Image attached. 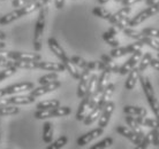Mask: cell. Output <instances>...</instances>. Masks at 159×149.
<instances>
[{
    "instance_id": "ba28073f",
    "label": "cell",
    "mask_w": 159,
    "mask_h": 149,
    "mask_svg": "<svg viewBox=\"0 0 159 149\" xmlns=\"http://www.w3.org/2000/svg\"><path fill=\"white\" fill-rule=\"evenodd\" d=\"M141 57H142V51H141V49L134 52V53L131 54L130 57H129V59H128L127 61L119 68V74L125 76V74H129V71H130L131 69H134V68L139 64Z\"/></svg>"
},
{
    "instance_id": "7402d4cb",
    "label": "cell",
    "mask_w": 159,
    "mask_h": 149,
    "mask_svg": "<svg viewBox=\"0 0 159 149\" xmlns=\"http://www.w3.org/2000/svg\"><path fill=\"white\" fill-rule=\"evenodd\" d=\"M114 90H116V86H114V84H112V83H108L107 86L105 87V90L103 91V93H102V96L99 99V102L97 103V104H99L102 108H104V106L110 101V99L112 98V95L114 93Z\"/></svg>"
},
{
    "instance_id": "7bdbcfd3",
    "label": "cell",
    "mask_w": 159,
    "mask_h": 149,
    "mask_svg": "<svg viewBox=\"0 0 159 149\" xmlns=\"http://www.w3.org/2000/svg\"><path fill=\"white\" fill-rule=\"evenodd\" d=\"M139 1H143V0H122L121 5L122 6H133V5L139 2Z\"/></svg>"
},
{
    "instance_id": "ab89813d",
    "label": "cell",
    "mask_w": 159,
    "mask_h": 149,
    "mask_svg": "<svg viewBox=\"0 0 159 149\" xmlns=\"http://www.w3.org/2000/svg\"><path fill=\"white\" fill-rule=\"evenodd\" d=\"M143 126H147V127H149V129H157V130H159V121L157 119V118L145 117V118H144Z\"/></svg>"
},
{
    "instance_id": "484cf974",
    "label": "cell",
    "mask_w": 159,
    "mask_h": 149,
    "mask_svg": "<svg viewBox=\"0 0 159 149\" xmlns=\"http://www.w3.org/2000/svg\"><path fill=\"white\" fill-rule=\"evenodd\" d=\"M123 113L126 115H131V116H147L148 110L144 107L139 106H125L123 107Z\"/></svg>"
},
{
    "instance_id": "f5cc1de1",
    "label": "cell",
    "mask_w": 159,
    "mask_h": 149,
    "mask_svg": "<svg viewBox=\"0 0 159 149\" xmlns=\"http://www.w3.org/2000/svg\"><path fill=\"white\" fill-rule=\"evenodd\" d=\"M97 1H98L100 5H104V4H106V2H108L110 0H97Z\"/></svg>"
},
{
    "instance_id": "816d5d0a",
    "label": "cell",
    "mask_w": 159,
    "mask_h": 149,
    "mask_svg": "<svg viewBox=\"0 0 159 149\" xmlns=\"http://www.w3.org/2000/svg\"><path fill=\"white\" fill-rule=\"evenodd\" d=\"M6 38H7V35H6L4 31L0 30V40H5Z\"/></svg>"
},
{
    "instance_id": "f546056e",
    "label": "cell",
    "mask_w": 159,
    "mask_h": 149,
    "mask_svg": "<svg viewBox=\"0 0 159 149\" xmlns=\"http://www.w3.org/2000/svg\"><path fill=\"white\" fill-rule=\"evenodd\" d=\"M38 61H20V60H13V66L17 69H37Z\"/></svg>"
},
{
    "instance_id": "3957f363",
    "label": "cell",
    "mask_w": 159,
    "mask_h": 149,
    "mask_svg": "<svg viewBox=\"0 0 159 149\" xmlns=\"http://www.w3.org/2000/svg\"><path fill=\"white\" fill-rule=\"evenodd\" d=\"M130 13H131L130 6H123V7L121 8V9H119L116 13L112 14L108 22H110L112 25H114L118 30L122 31L125 28L128 27V23H129V21H130V17H129Z\"/></svg>"
},
{
    "instance_id": "9a60e30c",
    "label": "cell",
    "mask_w": 159,
    "mask_h": 149,
    "mask_svg": "<svg viewBox=\"0 0 159 149\" xmlns=\"http://www.w3.org/2000/svg\"><path fill=\"white\" fill-rule=\"evenodd\" d=\"M37 69H42L45 71H53V72H64L66 71L62 62H48V61H38Z\"/></svg>"
},
{
    "instance_id": "8992f818",
    "label": "cell",
    "mask_w": 159,
    "mask_h": 149,
    "mask_svg": "<svg viewBox=\"0 0 159 149\" xmlns=\"http://www.w3.org/2000/svg\"><path fill=\"white\" fill-rule=\"evenodd\" d=\"M144 46L143 43H141L139 40H136V43L134 44H129L127 46H123V47H116L112 48L111 52H110V55H111L113 59H118V57H122L125 55L128 54H133L134 52L139 51V49H142V47Z\"/></svg>"
},
{
    "instance_id": "681fc988",
    "label": "cell",
    "mask_w": 159,
    "mask_h": 149,
    "mask_svg": "<svg viewBox=\"0 0 159 149\" xmlns=\"http://www.w3.org/2000/svg\"><path fill=\"white\" fill-rule=\"evenodd\" d=\"M152 145H155L156 147H159V132L157 133V135H156L155 140H153V143Z\"/></svg>"
},
{
    "instance_id": "d6a6232c",
    "label": "cell",
    "mask_w": 159,
    "mask_h": 149,
    "mask_svg": "<svg viewBox=\"0 0 159 149\" xmlns=\"http://www.w3.org/2000/svg\"><path fill=\"white\" fill-rule=\"evenodd\" d=\"M59 106H60L59 100L53 99V100H45V101H42V102H39V103H37L36 108L38 110H44V109H53V108L59 107Z\"/></svg>"
},
{
    "instance_id": "e575fe53",
    "label": "cell",
    "mask_w": 159,
    "mask_h": 149,
    "mask_svg": "<svg viewBox=\"0 0 159 149\" xmlns=\"http://www.w3.org/2000/svg\"><path fill=\"white\" fill-rule=\"evenodd\" d=\"M68 142V138L66 135H61L60 138H58L54 142H51L48 143V149H60V148H64L65 146L67 145Z\"/></svg>"
},
{
    "instance_id": "8d00e7d4",
    "label": "cell",
    "mask_w": 159,
    "mask_h": 149,
    "mask_svg": "<svg viewBox=\"0 0 159 149\" xmlns=\"http://www.w3.org/2000/svg\"><path fill=\"white\" fill-rule=\"evenodd\" d=\"M16 71H17V68L14 67V66H12V67L4 68L2 70L0 71V83L2 82V80H5V79L9 78L11 76H13V74H15Z\"/></svg>"
},
{
    "instance_id": "bcb514c9",
    "label": "cell",
    "mask_w": 159,
    "mask_h": 149,
    "mask_svg": "<svg viewBox=\"0 0 159 149\" xmlns=\"http://www.w3.org/2000/svg\"><path fill=\"white\" fill-rule=\"evenodd\" d=\"M54 5L57 9H62L65 6V0H54Z\"/></svg>"
},
{
    "instance_id": "d6986e66",
    "label": "cell",
    "mask_w": 159,
    "mask_h": 149,
    "mask_svg": "<svg viewBox=\"0 0 159 149\" xmlns=\"http://www.w3.org/2000/svg\"><path fill=\"white\" fill-rule=\"evenodd\" d=\"M139 76H141V71L139 70L137 67H135L134 69H131V70L129 71L128 78H127V80H126V84H125L126 90L131 91L135 88L136 84H137V82H139Z\"/></svg>"
},
{
    "instance_id": "6da1fadb",
    "label": "cell",
    "mask_w": 159,
    "mask_h": 149,
    "mask_svg": "<svg viewBox=\"0 0 159 149\" xmlns=\"http://www.w3.org/2000/svg\"><path fill=\"white\" fill-rule=\"evenodd\" d=\"M139 82H141V86L143 90L144 94L147 96L148 104L150 106L152 113L155 114L156 118L159 121V101L157 96L155 94V91H153V86L151 84V80L148 76H139Z\"/></svg>"
},
{
    "instance_id": "83f0119b",
    "label": "cell",
    "mask_w": 159,
    "mask_h": 149,
    "mask_svg": "<svg viewBox=\"0 0 159 149\" xmlns=\"http://www.w3.org/2000/svg\"><path fill=\"white\" fill-rule=\"evenodd\" d=\"M139 41L143 43L144 45H147L149 47H151L152 49L159 52V39H157L155 37H150V36H147L143 33V36L141 37V39Z\"/></svg>"
},
{
    "instance_id": "d4e9b609",
    "label": "cell",
    "mask_w": 159,
    "mask_h": 149,
    "mask_svg": "<svg viewBox=\"0 0 159 149\" xmlns=\"http://www.w3.org/2000/svg\"><path fill=\"white\" fill-rule=\"evenodd\" d=\"M20 17H22V14H21L20 9L16 8L15 11L8 13V14H5L4 16L0 17V25H7V24L12 23L15 20L20 19Z\"/></svg>"
},
{
    "instance_id": "ee69618b",
    "label": "cell",
    "mask_w": 159,
    "mask_h": 149,
    "mask_svg": "<svg viewBox=\"0 0 159 149\" xmlns=\"http://www.w3.org/2000/svg\"><path fill=\"white\" fill-rule=\"evenodd\" d=\"M87 68H88V69H89L90 71L96 70V69H97V61H88V63H87Z\"/></svg>"
},
{
    "instance_id": "6f0895ef",
    "label": "cell",
    "mask_w": 159,
    "mask_h": 149,
    "mask_svg": "<svg viewBox=\"0 0 159 149\" xmlns=\"http://www.w3.org/2000/svg\"><path fill=\"white\" fill-rule=\"evenodd\" d=\"M157 57H158V59H159V52H158V54H157Z\"/></svg>"
},
{
    "instance_id": "9f6ffc18",
    "label": "cell",
    "mask_w": 159,
    "mask_h": 149,
    "mask_svg": "<svg viewBox=\"0 0 159 149\" xmlns=\"http://www.w3.org/2000/svg\"><path fill=\"white\" fill-rule=\"evenodd\" d=\"M116 2H121V1H122V0H116Z\"/></svg>"
},
{
    "instance_id": "52a82bcc",
    "label": "cell",
    "mask_w": 159,
    "mask_h": 149,
    "mask_svg": "<svg viewBox=\"0 0 159 149\" xmlns=\"http://www.w3.org/2000/svg\"><path fill=\"white\" fill-rule=\"evenodd\" d=\"M48 48L51 49L52 53L56 55L57 57L64 63V64L70 60V57H68L67 53L65 52V49L61 47V45L58 43V40H57L54 37H50V38H48Z\"/></svg>"
},
{
    "instance_id": "cb8c5ba5",
    "label": "cell",
    "mask_w": 159,
    "mask_h": 149,
    "mask_svg": "<svg viewBox=\"0 0 159 149\" xmlns=\"http://www.w3.org/2000/svg\"><path fill=\"white\" fill-rule=\"evenodd\" d=\"M158 132H159V130L151 129V131H150L149 133L144 134L143 139H142L141 143L137 146V148L139 149H145V148H148L150 145H152V143H153V140H155V138H156V135H157Z\"/></svg>"
},
{
    "instance_id": "60d3db41",
    "label": "cell",
    "mask_w": 159,
    "mask_h": 149,
    "mask_svg": "<svg viewBox=\"0 0 159 149\" xmlns=\"http://www.w3.org/2000/svg\"><path fill=\"white\" fill-rule=\"evenodd\" d=\"M144 35L150 36V37H155L157 39H159V29H156V28H144L142 30Z\"/></svg>"
},
{
    "instance_id": "603a6c76",
    "label": "cell",
    "mask_w": 159,
    "mask_h": 149,
    "mask_svg": "<svg viewBox=\"0 0 159 149\" xmlns=\"http://www.w3.org/2000/svg\"><path fill=\"white\" fill-rule=\"evenodd\" d=\"M116 132L120 134V135H122V137H125L126 139H128V140H130L134 145H139V140H137V137H136L135 134H134V132L131 131L130 129H128V127H126V126H122V125H118L116 126Z\"/></svg>"
},
{
    "instance_id": "9c48e42d",
    "label": "cell",
    "mask_w": 159,
    "mask_h": 149,
    "mask_svg": "<svg viewBox=\"0 0 159 149\" xmlns=\"http://www.w3.org/2000/svg\"><path fill=\"white\" fill-rule=\"evenodd\" d=\"M6 56L12 60H20V61H40L42 55L38 53H25V52L9 51L6 52Z\"/></svg>"
},
{
    "instance_id": "1f68e13d",
    "label": "cell",
    "mask_w": 159,
    "mask_h": 149,
    "mask_svg": "<svg viewBox=\"0 0 159 149\" xmlns=\"http://www.w3.org/2000/svg\"><path fill=\"white\" fill-rule=\"evenodd\" d=\"M102 37H103L104 41L107 44V45H110V46H111L112 48H116V47H119V46H120L119 40L116 39V36L112 35L111 32H108V31L103 32Z\"/></svg>"
},
{
    "instance_id": "4dcf8cb0",
    "label": "cell",
    "mask_w": 159,
    "mask_h": 149,
    "mask_svg": "<svg viewBox=\"0 0 159 149\" xmlns=\"http://www.w3.org/2000/svg\"><path fill=\"white\" fill-rule=\"evenodd\" d=\"M151 60H152V55L150 52H147V53H144V54L142 55V57H141V60H139V67H137L139 70L141 71V74L147 70L148 67L150 66Z\"/></svg>"
},
{
    "instance_id": "b9f144b4",
    "label": "cell",
    "mask_w": 159,
    "mask_h": 149,
    "mask_svg": "<svg viewBox=\"0 0 159 149\" xmlns=\"http://www.w3.org/2000/svg\"><path fill=\"white\" fill-rule=\"evenodd\" d=\"M12 66H13L12 59H8L5 54H0V67L7 68V67H12Z\"/></svg>"
},
{
    "instance_id": "7a4b0ae2",
    "label": "cell",
    "mask_w": 159,
    "mask_h": 149,
    "mask_svg": "<svg viewBox=\"0 0 159 149\" xmlns=\"http://www.w3.org/2000/svg\"><path fill=\"white\" fill-rule=\"evenodd\" d=\"M48 12V6L44 5L39 9V14L37 17L36 24H35V33H34V48L36 52H39L42 49V44H43V33L46 24V15Z\"/></svg>"
},
{
    "instance_id": "30bf717a",
    "label": "cell",
    "mask_w": 159,
    "mask_h": 149,
    "mask_svg": "<svg viewBox=\"0 0 159 149\" xmlns=\"http://www.w3.org/2000/svg\"><path fill=\"white\" fill-rule=\"evenodd\" d=\"M90 76H91V71L88 68H84L81 70V77L79 79V86H77V98L79 99H82L87 93Z\"/></svg>"
},
{
    "instance_id": "ac0fdd59",
    "label": "cell",
    "mask_w": 159,
    "mask_h": 149,
    "mask_svg": "<svg viewBox=\"0 0 159 149\" xmlns=\"http://www.w3.org/2000/svg\"><path fill=\"white\" fill-rule=\"evenodd\" d=\"M8 103L11 104H16V106H25V104H31L36 101V98L32 96L31 94L29 95H14L11 98H7Z\"/></svg>"
},
{
    "instance_id": "4316f807",
    "label": "cell",
    "mask_w": 159,
    "mask_h": 149,
    "mask_svg": "<svg viewBox=\"0 0 159 149\" xmlns=\"http://www.w3.org/2000/svg\"><path fill=\"white\" fill-rule=\"evenodd\" d=\"M53 139V124L51 122H45L43 125V140L45 143H51Z\"/></svg>"
},
{
    "instance_id": "11a10c76",
    "label": "cell",
    "mask_w": 159,
    "mask_h": 149,
    "mask_svg": "<svg viewBox=\"0 0 159 149\" xmlns=\"http://www.w3.org/2000/svg\"><path fill=\"white\" fill-rule=\"evenodd\" d=\"M0 141H1V126H0Z\"/></svg>"
},
{
    "instance_id": "5bb4252c",
    "label": "cell",
    "mask_w": 159,
    "mask_h": 149,
    "mask_svg": "<svg viewBox=\"0 0 159 149\" xmlns=\"http://www.w3.org/2000/svg\"><path fill=\"white\" fill-rule=\"evenodd\" d=\"M32 88H35V84L31 82H22V83H19V84H14V85L5 87L6 95L17 94V93H21V92L31 91Z\"/></svg>"
},
{
    "instance_id": "5b68a950",
    "label": "cell",
    "mask_w": 159,
    "mask_h": 149,
    "mask_svg": "<svg viewBox=\"0 0 159 149\" xmlns=\"http://www.w3.org/2000/svg\"><path fill=\"white\" fill-rule=\"evenodd\" d=\"M159 13V4L153 5V6H149L145 9H143L142 12H139L137 15H135L134 17H131L128 27H137L141 23H143L144 21H147L148 19H150L152 16H155L156 14Z\"/></svg>"
},
{
    "instance_id": "44dd1931",
    "label": "cell",
    "mask_w": 159,
    "mask_h": 149,
    "mask_svg": "<svg viewBox=\"0 0 159 149\" xmlns=\"http://www.w3.org/2000/svg\"><path fill=\"white\" fill-rule=\"evenodd\" d=\"M102 110H103V108H102L99 104H96L92 109H90V111L88 113L87 116H85V118L83 119L84 125L88 126V125H91L92 123H95L96 121L99 118Z\"/></svg>"
},
{
    "instance_id": "8fae6325",
    "label": "cell",
    "mask_w": 159,
    "mask_h": 149,
    "mask_svg": "<svg viewBox=\"0 0 159 149\" xmlns=\"http://www.w3.org/2000/svg\"><path fill=\"white\" fill-rule=\"evenodd\" d=\"M114 108H116V104H114V102H112V101H108L107 103L104 106L103 110H102V113H100L99 118H98V125H99V127L105 129V127L108 125L110 119H111V116H112V114H113V111H114Z\"/></svg>"
},
{
    "instance_id": "f6af8a7d",
    "label": "cell",
    "mask_w": 159,
    "mask_h": 149,
    "mask_svg": "<svg viewBox=\"0 0 159 149\" xmlns=\"http://www.w3.org/2000/svg\"><path fill=\"white\" fill-rule=\"evenodd\" d=\"M150 66H151L155 70L159 71V59L158 57H157V59H153V57H152L151 62H150Z\"/></svg>"
},
{
    "instance_id": "c3c4849f",
    "label": "cell",
    "mask_w": 159,
    "mask_h": 149,
    "mask_svg": "<svg viewBox=\"0 0 159 149\" xmlns=\"http://www.w3.org/2000/svg\"><path fill=\"white\" fill-rule=\"evenodd\" d=\"M148 6H153V5L159 4V0H145Z\"/></svg>"
},
{
    "instance_id": "4fadbf2b",
    "label": "cell",
    "mask_w": 159,
    "mask_h": 149,
    "mask_svg": "<svg viewBox=\"0 0 159 149\" xmlns=\"http://www.w3.org/2000/svg\"><path fill=\"white\" fill-rule=\"evenodd\" d=\"M104 133V129L103 127H97V129H93L91 131H89L88 133L81 135V137L76 140V145L79 147H83V146L90 143L92 140H95L96 138L100 137L102 134Z\"/></svg>"
},
{
    "instance_id": "db71d44e",
    "label": "cell",
    "mask_w": 159,
    "mask_h": 149,
    "mask_svg": "<svg viewBox=\"0 0 159 149\" xmlns=\"http://www.w3.org/2000/svg\"><path fill=\"white\" fill-rule=\"evenodd\" d=\"M51 1H52V0H45V4H46V6H48V5L51 4Z\"/></svg>"
},
{
    "instance_id": "2e32d148",
    "label": "cell",
    "mask_w": 159,
    "mask_h": 149,
    "mask_svg": "<svg viewBox=\"0 0 159 149\" xmlns=\"http://www.w3.org/2000/svg\"><path fill=\"white\" fill-rule=\"evenodd\" d=\"M90 99H91V96L88 94H85L83 98L81 99V103H80L77 113H76V119L79 122H83V119L87 116L88 111L90 110Z\"/></svg>"
},
{
    "instance_id": "ffe728a7",
    "label": "cell",
    "mask_w": 159,
    "mask_h": 149,
    "mask_svg": "<svg viewBox=\"0 0 159 149\" xmlns=\"http://www.w3.org/2000/svg\"><path fill=\"white\" fill-rule=\"evenodd\" d=\"M111 74L112 72L108 70H103L100 76L98 77V80H97V88H96V92L98 93H103V91L105 90V87L107 86V84L110 83V79H111Z\"/></svg>"
},
{
    "instance_id": "d590c367",
    "label": "cell",
    "mask_w": 159,
    "mask_h": 149,
    "mask_svg": "<svg viewBox=\"0 0 159 149\" xmlns=\"http://www.w3.org/2000/svg\"><path fill=\"white\" fill-rule=\"evenodd\" d=\"M58 72H50V74H44V76H42L39 79H38V83H39V85H45V84H50V83L52 82H56V80H58Z\"/></svg>"
},
{
    "instance_id": "836d02e7",
    "label": "cell",
    "mask_w": 159,
    "mask_h": 149,
    "mask_svg": "<svg viewBox=\"0 0 159 149\" xmlns=\"http://www.w3.org/2000/svg\"><path fill=\"white\" fill-rule=\"evenodd\" d=\"M92 14L97 17H99V19H103V20H110V17H111L112 13L107 9H105L103 7H95L92 9Z\"/></svg>"
},
{
    "instance_id": "e0dca14e",
    "label": "cell",
    "mask_w": 159,
    "mask_h": 149,
    "mask_svg": "<svg viewBox=\"0 0 159 149\" xmlns=\"http://www.w3.org/2000/svg\"><path fill=\"white\" fill-rule=\"evenodd\" d=\"M126 122H127L128 126H130V130L134 132V134L137 137L139 145L141 141H142V139H143V137H144V132H143V130H142V127H141V125L136 122L135 117H134V116H131V115H127V116H126ZM137 146H136V147H137Z\"/></svg>"
},
{
    "instance_id": "7c38bea8",
    "label": "cell",
    "mask_w": 159,
    "mask_h": 149,
    "mask_svg": "<svg viewBox=\"0 0 159 149\" xmlns=\"http://www.w3.org/2000/svg\"><path fill=\"white\" fill-rule=\"evenodd\" d=\"M61 86V83L59 80H56V82H52L50 84H45V85H40L39 87H36V88H32L30 91V94L35 98H38V96H42V95H45L48 93H51L53 91H57L59 87Z\"/></svg>"
},
{
    "instance_id": "74e56055",
    "label": "cell",
    "mask_w": 159,
    "mask_h": 149,
    "mask_svg": "<svg viewBox=\"0 0 159 149\" xmlns=\"http://www.w3.org/2000/svg\"><path fill=\"white\" fill-rule=\"evenodd\" d=\"M113 145V139L112 138H105L103 139L102 141L97 142L96 145H93L91 147V149H104V148H108V147H111Z\"/></svg>"
},
{
    "instance_id": "277c9868",
    "label": "cell",
    "mask_w": 159,
    "mask_h": 149,
    "mask_svg": "<svg viewBox=\"0 0 159 149\" xmlns=\"http://www.w3.org/2000/svg\"><path fill=\"white\" fill-rule=\"evenodd\" d=\"M72 113V109L69 107H56L53 109H44V110H38L35 113V118L36 119H48V118L52 117H65L68 116Z\"/></svg>"
},
{
    "instance_id": "f907efd6",
    "label": "cell",
    "mask_w": 159,
    "mask_h": 149,
    "mask_svg": "<svg viewBox=\"0 0 159 149\" xmlns=\"http://www.w3.org/2000/svg\"><path fill=\"white\" fill-rule=\"evenodd\" d=\"M4 96H7V95H6V90H5V87L4 88H0V99L4 98Z\"/></svg>"
},
{
    "instance_id": "f35d334b",
    "label": "cell",
    "mask_w": 159,
    "mask_h": 149,
    "mask_svg": "<svg viewBox=\"0 0 159 149\" xmlns=\"http://www.w3.org/2000/svg\"><path fill=\"white\" fill-rule=\"evenodd\" d=\"M70 60H72V62L75 64L76 67L79 68V69H81V70H82V69H84V68H87L88 61H85L83 57L77 56V55H74V56H72V57H70Z\"/></svg>"
},
{
    "instance_id": "f1b7e54d",
    "label": "cell",
    "mask_w": 159,
    "mask_h": 149,
    "mask_svg": "<svg viewBox=\"0 0 159 149\" xmlns=\"http://www.w3.org/2000/svg\"><path fill=\"white\" fill-rule=\"evenodd\" d=\"M20 113V109L17 108L16 104H11L7 103L5 106L0 107V117L1 116H12V115H17Z\"/></svg>"
},
{
    "instance_id": "7dc6e473",
    "label": "cell",
    "mask_w": 159,
    "mask_h": 149,
    "mask_svg": "<svg viewBox=\"0 0 159 149\" xmlns=\"http://www.w3.org/2000/svg\"><path fill=\"white\" fill-rule=\"evenodd\" d=\"M147 117V116H142V115H139V116H135V119H136V122L139 123L141 126H143L144 124V118Z\"/></svg>"
}]
</instances>
